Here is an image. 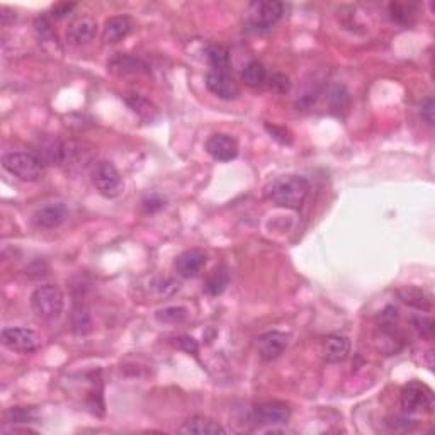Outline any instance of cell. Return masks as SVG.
Segmentation results:
<instances>
[{"label": "cell", "instance_id": "obj_14", "mask_svg": "<svg viewBox=\"0 0 435 435\" xmlns=\"http://www.w3.org/2000/svg\"><path fill=\"white\" fill-rule=\"evenodd\" d=\"M288 342L289 337L282 332H267L259 338L257 349H259L260 357L264 360H275L288 349Z\"/></svg>", "mask_w": 435, "mask_h": 435}, {"label": "cell", "instance_id": "obj_33", "mask_svg": "<svg viewBox=\"0 0 435 435\" xmlns=\"http://www.w3.org/2000/svg\"><path fill=\"white\" fill-rule=\"evenodd\" d=\"M265 129L271 133V136L274 138V140H279L281 143H291V134H289L288 129L277 128V126H271V125H265Z\"/></svg>", "mask_w": 435, "mask_h": 435}, {"label": "cell", "instance_id": "obj_16", "mask_svg": "<svg viewBox=\"0 0 435 435\" xmlns=\"http://www.w3.org/2000/svg\"><path fill=\"white\" fill-rule=\"evenodd\" d=\"M321 353L327 362H342L350 353V342L344 335H328L321 342Z\"/></svg>", "mask_w": 435, "mask_h": 435}, {"label": "cell", "instance_id": "obj_12", "mask_svg": "<svg viewBox=\"0 0 435 435\" xmlns=\"http://www.w3.org/2000/svg\"><path fill=\"white\" fill-rule=\"evenodd\" d=\"M206 264V253L199 249H189L177 256L174 262V269L180 277H194L201 272V269Z\"/></svg>", "mask_w": 435, "mask_h": 435}, {"label": "cell", "instance_id": "obj_31", "mask_svg": "<svg viewBox=\"0 0 435 435\" xmlns=\"http://www.w3.org/2000/svg\"><path fill=\"white\" fill-rule=\"evenodd\" d=\"M175 345L179 347L180 350H184V352L187 353H196L197 350H199V344H197L196 338L189 337V335H182V337L175 338Z\"/></svg>", "mask_w": 435, "mask_h": 435}, {"label": "cell", "instance_id": "obj_7", "mask_svg": "<svg viewBox=\"0 0 435 435\" xmlns=\"http://www.w3.org/2000/svg\"><path fill=\"white\" fill-rule=\"evenodd\" d=\"M401 408L406 413H415L420 410L432 412L434 408V393L429 386L412 381L406 384L401 391Z\"/></svg>", "mask_w": 435, "mask_h": 435}, {"label": "cell", "instance_id": "obj_4", "mask_svg": "<svg viewBox=\"0 0 435 435\" xmlns=\"http://www.w3.org/2000/svg\"><path fill=\"white\" fill-rule=\"evenodd\" d=\"M284 14V3L275 0L252 2L247 10V24L253 31H267L277 23Z\"/></svg>", "mask_w": 435, "mask_h": 435}, {"label": "cell", "instance_id": "obj_11", "mask_svg": "<svg viewBox=\"0 0 435 435\" xmlns=\"http://www.w3.org/2000/svg\"><path fill=\"white\" fill-rule=\"evenodd\" d=\"M97 34V23L88 16L77 17L66 29V41L72 46L88 45Z\"/></svg>", "mask_w": 435, "mask_h": 435}, {"label": "cell", "instance_id": "obj_19", "mask_svg": "<svg viewBox=\"0 0 435 435\" xmlns=\"http://www.w3.org/2000/svg\"><path fill=\"white\" fill-rule=\"evenodd\" d=\"M126 104L129 105L131 111L136 112L138 116H140L141 119H145V121H153V119L158 118V109L155 108L153 104H151L150 101H148L147 97H143V95L140 94H128L125 97Z\"/></svg>", "mask_w": 435, "mask_h": 435}, {"label": "cell", "instance_id": "obj_13", "mask_svg": "<svg viewBox=\"0 0 435 435\" xmlns=\"http://www.w3.org/2000/svg\"><path fill=\"white\" fill-rule=\"evenodd\" d=\"M134 29V21L128 16H112L105 21L102 29V41L105 45H116L128 38Z\"/></svg>", "mask_w": 435, "mask_h": 435}, {"label": "cell", "instance_id": "obj_30", "mask_svg": "<svg viewBox=\"0 0 435 435\" xmlns=\"http://www.w3.org/2000/svg\"><path fill=\"white\" fill-rule=\"evenodd\" d=\"M271 87L274 88L275 92H279V94H286V92L289 90V87H291L289 77L284 75V73H274V75L271 77Z\"/></svg>", "mask_w": 435, "mask_h": 435}, {"label": "cell", "instance_id": "obj_3", "mask_svg": "<svg viewBox=\"0 0 435 435\" xmlns=\"http://www.w3.org/2000/svg\"><path fill=\"white\" fill-rule=\"evenodd\" d=\"M2 165L9 174L24 182H36L45 174V164L40 160V157L36 153H27V151L5 155Z\"/></svg>", "mask_w": 435, "mask_h": 435}, {"label": "cell", "instance_id": "obj_24", "mask_svg": "<svg viewBox=\"0 0 435 435\" xmlns=\"http://www.w3.org/2000/svg\"><path fill=\"white\" fill-rule=\"evenodd\" d=\"M70 321H72V330L79 335H86L92 330V320L90 314H88L87 308L82 305H77L72 310V316H70Z\"/></svg>", "mask_w": 435, "mask_h": 435}, {"label": "cell", "instance_id": "obj_22", "mask_svg": "<svg viewBox=\"0 0 435 435\" xmlns=\"http://www.w3.org/2000/svg\"><path fill=\"white\" fill-rule=\"evenodd\" d=\"M208 62L213 66L214 72H228L229 69V51L221 45H211L206 51Z\"/></svg>", "mask_w": 435, "mask_h": 435}, {"label": "cell", "instance_id": "obj_21", "mask_svg": "<svg viewBox=\"0 0 435 435\" xmlns=\"http://www.w3.org/2000/svg\"><path fill=\"white\" fill-rule=\"evenodd\" d=\"M229 284V274L226 267H216L206 279L204 289L210 296H219L225 293V289Z\"/></svg>", "mask_w": 435, "mask_h": 435}, {"label": "cell", "instance_id": "obj_32", "mask_svg": "<svg viewBox=\"0 0 435 435\" xmlns=\"http://www.w3.org/2000/svg\"><path fill=\"white\" fill-rule=\"evenodd\" d=\"M434 112H435V102L432 97L425 99V101L422 102V105H420V114H422V118L425 119L429 125H434Z\"/></svg>", "mask_w": 435, "mask_h": 435}, {"label": "cell", "instance_id": "obj_15", "mask_svg": "<svg viewBox=\"0 0 435 435\" xmlns=\"http://www.w3.org/2000/svg\"><path fill=\"white\" fill-rule=\"evenodd\" d=\"M66 218V206L63 203H49L34 211L33 223L38 228L51 229L62 225Z\"/></svg>", "mask_w": 435, "mask_h": 435}, {"label": "cell", "instance_id": "obj_9", "mask_svg": "<svg viewBox=\"0 0 435 435\" xmlns=\"http://www.w3.org/2000/svg\"><path fill=\"white\" fill-rule=\"evenodd\" d=\"M253 417L264 425H282L291 417V408L286 403L269 401L253 408Z\"/></svg>", "mask_w": 435, "mask_h": 435}, {"label": "cell", "instance_id": "obj_2", "mask_svg": "<svg viewBox=\"0 0 435 435\" xmlns=\"http://www.w3.org/2000/svg\"><path fill=\"white\" fill-rule=\"evenodd\" d=\"M63 305H65V296L62 288L56 284L40 286L31 295V308L34 314L43 321L58 320L60 314L63 313Z\"/></svg>", "mask_w": 435, "mask_h": 435}, {"label": "cell", "instance_id": "obj_25", "mask_svg": "<svg viewBox=\"0 0 435 435\" xmlns=\"http://www.w3.org/2000/svg\"><path fill=\"white\" fill-rule=\"evenodd\" d=\"M265 77H267V72L260 62H250L242 72V80L250 87L262 86L265 82Z\"/></svg>", "mask_w": 435, "mask_h": 435}, {"label": "cell", "instance_id": "obj_18", "mask_svg": "<svg viewBox=\"0 0 435 435\" xmlns=\"http://www.w3.org/2000/svg\"><path fill=\"white\" fill-rule=\"evenodd\" d=\"M109 69L116 73H121V75H126V73H147L148 72V66L145 65L141 60L134 58V56H128V55H118L109 62Z\"/></svg>", "mask_w": 435, "mask_h": 435}, {"label": "cell", "instance_id": "obj_26", "mask_svg": "<svg viewBox=\"0 0 435 435\" xmlns=\"http://www.w3.org/2000/svg\"><path fill=\"white\" fill-rule=\"evenodd\" d=\"M5 417L10 423H29L36 420V410L29 406H14L5 413Z\"/></svg>", "mask_w": 435, "mask_h": 435}, {"label": "cell", "instance_id": "obj_23", "mask_svg": "<svg viewBox=\"0 0 435 435\" xmlns=\"http://www.w3.org/2000/svg\"><path fill=\"white\" fill-rule=\"evenodd\" d=\"M189 316V310L186 306H167L164 310H158L155 313V318L160 323H167V325H177L182 323V321L187 320Z\"/></svg>", "mask_w": 435, "mask_h": 435}, {"label": "cell", "instance_id": "obj_29", "mask_svg": "<svg viewBox=\"0 0 435 435\" xmlns=\"http://www.w3.org/2000/svg\"><path fill=\"white\" fill-rule=\"evenodd\" d=\"M413 325H415V328L419 330V334L422 335V337L432 338L434 330H435V325H434L432 318L417 316V318H413Z\"/></svg>", "mask_w": 435, "mask_h": 435}, {"label": "cell", "instance_id": "obj_27", "mask_svg": "<svg viewBox=\"0 0 435 435\" xmlns=\"http://www.w3.org/2000/svg\"><path fill=\"white\" fill-rule=\"evenodd\" d=\"M390 16L395 23L398 24H410L415 17V14L412 12V9L403 3H390Z\"/></svg>", "mask_w": 435, "mask_h": 435}, {"label": "cell", "instance_id": "obj_34", "mask_svg": "<svg viewBox=\"0 0 435 435\" xmlns=\"http://www.w3.org/2000/svg\"><path fill=\"white\" fill-rule=\"evenodd\" d=\"M75 9V3H56V5H53L51 9V16L56 17V19H62V17H65L66 14H70L72 10Z\"/></svg>", "mask_w": 435, "mask_h": 435}, {"label": "cell", "instance_id": "obj_10", "mask_svg": "<svg viewBox=\"0 0 435 435\" xmlns=\"http://www.w3.org/2000/svg\"><path fill=\"white\" fill-rule=\"evenodd\" d=\"M206 87L219 99L232 101L240 95V87L228 72H210L206 75Z\"/></svg>", "mask_w": 435, "mask_h": 435}, {"label": "cell", "instance_id": "obj_8", "mask_svg": "<svg viewBox=\"0 0 435 435\" xmlns=\"http://www.w3.org/2000/svg\"><path fill=\"white\" fill-rule=\"evenodd\" d=\"M206 151L216 162H232L238 155V143L228 134H211L206 141Z\"/></svg>", "mask_w": 435, "mask_h": 435}, {"label": "cell", "instance_id": "obj_17", "mask_svg": "<svg viewBox=\"0 0 435 435\" xmlns=\"http://www.w3.org/2000/svg\"><path fill=\"white\" fill-rule=\"evenodd\" d=\"M179 432L192 435H223L225 429L218 422L206 419V417H192L180 427Z\"/></svg>", "mask_w": 435, "mask_h": 435}, {"label": "cell", "instance_id": "obj_28", "mask_svg": "<svg viewBox=\"0 0 435 435\" xmlns=\"http://www.w3.org/2000/svg\"><path fill=\"white\" fill-rule=\"evenodd\" d=\"M34 27H36V34H38V38H40L41 43H55L56 45V34L53 33L51 23H49L46 17H40V19H36Z\"/></svg>", "mask_w": 435, "mask_h": 435}, {"label": "cell", "instance_id": "obj_6", "mask_svg": "<svg viewBox=\"0 0 435 435\" xmlns=\"http://www.w3.org/2000/svg\"><path fill=\"white\" fill-rule=\"evenodd\" d=\"M2 344L12 352L33 353L41 347V337L31 328H3Z\"/></svg>", "mask_w": 435, "mask_h": 435}, {"label": "cell", "instance_id": "obj_5", "mask_svg": "<svg viewBox=\"0 0 435 435\" xmlns=\"http://www.w3.org/2000/svg\"><path fill=\"white\" fill-rule=\"evenodd\" d=\"M92 184L101 196L109 197V199L118 197L125 189L123 177L111 162H99L95 165L92 171Z\"/></svg>", "mask_w": 435, "mask_h": 435}, {"label": "cell", "instance_id": "obj_35", "mask_svg": "<svg viewBox=\"0 0 435 435\" xmlns=\"http://www.w3.org/2000/svg\"><path fill=\"white\" fill-rule=\"evenodd\" d=\"M164 206H165V203L157 196H150L143 201V208L148 211V213H155V211L162 210Z\"/></svg>", "mask_w": 435, "mask_h": 435}, {"label": "cell", "instance_id": "obj_1", "mask_svg": "<svg viewBox=\"0 0 435 435\" xmlns=\"http://www.w3.org/2000/svg\"><path fill=\"white\" fill-rule=\"evenodd\" d=\"M310 194V182L303 175L289 174L277 177L272 182L269 196L277 206L288 210H299Z\"/></svg>", "mask_w": 435, "mask_h": 435}, {"label": "cell", "instance_id": "obj_20", "mask_svg": "<svg viewBox=\"0 0 435 435\" xmlns=\"http://www.w3.org/2000/svg\"><path fill=\"white\" fill-rule=\"evenodd\" d=\"M399 298L406 303V305L417 308V310L429 311L432 308V301L425 291L420 288H413V286H406V288L399 289Z\"/></svg>", "mask_w": 435, "mask_h": 435}]
</instances>
